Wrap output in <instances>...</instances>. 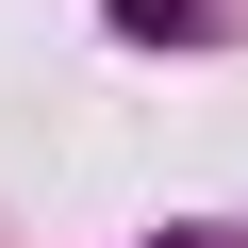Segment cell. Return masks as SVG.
<instances>
[{"mask_svg": "<svg viewBox=\"0 0 248 248\" xmlns=\"http://www.w3.org/2000/svg\"><path fill=\"white\" fill-rule=\"evenodd\" d=\"M116 33H133V50H199V33H215V0H116Z\"/></svg>", "mask_w": 248, "mask_h": 248, "instance_id": "obj_1", "label": "cell"}]
</instances>
